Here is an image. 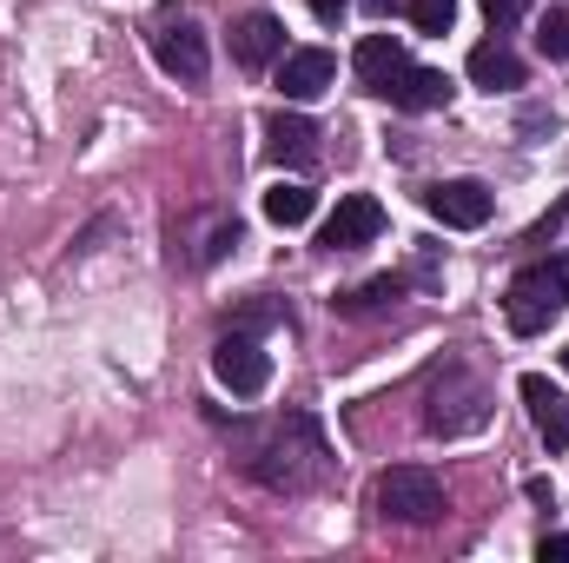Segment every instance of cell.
I'll return each mask as SVG.
<instances>
[{
    "mask_svg": "<svg viewBox=\"0 0 569 563\" xmlns=\"http://www.w3.org/2000/svg\"><path fill=\"white\" fill-rule=\"evenodd\" d=\"M266 146H272V159H291V166H311L318 159V127L305 120V113H272L266 120Z\"/></svg>",
    "mask_w": 569,
    "mask_h": 563,
    "instance_id": "obj_13",
    "label": "cell"
},
{
    "mask_svg": "<svg viewBox=\"0 0 569 563\" xmlns=\"http://www.w3.org/2000/svg\"><path fill=\"white\" fill-rule=\"evenodd\" d=\"M378 511L391 524H437L443 517V484L430 477L425 464H398L378 477Z\"/></svg>",
    "mask_w": 569,
    "mask_h": 563,
    "instance_id": "obj_4",
    "label": "cell"
},
{
    "mask_svg": "<svg viewBox=\"0 0 569 563\" xmlns=\"http://www.w3.org/2000/svg\"><path fill=\"white\" fill-rule=\"evenodd\" d=\"M351 67H358V80H365L371 93H391V87L405 80L411 53H405V40H391V33H365L358 53H351Z\"/></svg>",
    "mask_w": 569,
    "mask_h": 563,
    "instance_id": "obj_10",
    "label": "cell"
},
{
    "mask_svg": "<svg viewBox=\"0 0 569 563\" xmlns=\"http://www.w3.org/2000/svg\"><path fill=\"white\" fill-rule=\"evenodd\" d=\"M152 60L172 73V80H186V87H199L206 73H212V53H206V33L192 27V20H166L159 33H152Z\"/></svg>",
    "mask_w": 569,
    "mask_h": 563,
    "instance_id": "obj_6",
    "label": "cell"
},
{
    "mask_svg": "<svg viewBox=\"0 0 569 563\" xmlns=\"http://www.w3.org/2000/svg\"><path fill=\"white\" fill-rule=\"evenodd\" d=\"M470 80H477L483 93H517V87H523V60H517L503 40H483V47L470 53Z\"/></svg>",
    "mask_w": 569,
    "mask_h": 563,
    "instance_id": "obj_14",
    "label": "cell"
},
{
    "mask_svg": "<svg viewBox=\"0 0 569 563\" xmlns=\"http://www.w3.org/2000/svg\"><path fill=\"white\" fill-rule=\"evenodd\" d=\"M212 378H219L232 398H259V392L272 385V358H266V345H259L252 332H232V338H219V352H212Z\"/></svg>",
    "mask_w": 569,
    "mask_h": 563,
    "instance_id": "obj_5",
    "label": "cell"
},
{
    "mask_svg": "<svg viewBox=\"0 0 569 563\" xmlns=\"http://www.w3.org/2000/svg\"><path fill=\"white\" fill-rule=\"evenodd\" d=\"M405 13H411L418 33H450L457 27V0H405Z\"/></svg>",
    "mask_w": 569,
    "mask_h": 563,
    "instance_id": "obj_18",
    "label": "cell"
},
{
    "mask_svg": "<svg viewBox=\"0 0 569 563\" xmlns=\"http://www.w3.org/2000/svg\"><path fill=\"white\" fill-rule=\"evenodd\" d=\"M523 7H530V0H483V20H490V33L517 27V20H523Z\"/></svg>",
    "mask_w": 569,
    "mask_h": 563,
    "instance_id": "obj_20",
    "label": "cell"
},
{
    "mask_svg": "<svg viewBox=\"0 0 569 563\" xmlns=\"http://www.w3.org/2000/svg\"><path fill=\"white\" fill-rule=\"evenodd\" d=\"M563 372H569V345H563Z\"/></svg>",
    "mask_w": 569,
    "mask_h": 563,
    "instance_id": "obj_23",
    "label": "cell"
},
{
    "mask_svg": "<svg viewBox=\"0 0 569 563\" xmlns=\"http://www.w3.org/2000/svg\"><path fill=\"white\" fill-rule=\"evenodd\" d=\"M385 100H391V107H405V113H430V107H443V100H450V80H443L437 67H418V60H411V67H405V80H398Z\"/></svg>",
    "mask_w": 569,
    "mask_h": 563,
    "instance_id": "obj_15",
    "label": "cell"
},
{
    "mask_svg": "<svg viewBox=\"0 0 569 563\" xmlns=\"http://www.w3.org/2000/svg\"><path fill=\"white\" fill-rule=\"evenodd\" d=\"M331 80H338V53H331V47H284L279 53V93L291 107L318 100Z\"/></svg>",
    "mask_w": 569,
    "mask_h": 563,
    "instance_id": "obj_8",
    "label": "cell"
},
{
    "mask_svg": "<svg viewBox=\"0 0 569 563\" xmlns=\"http://www.w3.org/2000/svg\"><path fill=\"white\" fill-rule=\"evenodd\" d=\"M298 424L305 412H291L266 431V444L252 451V471H259V484H272V491H305V484H318L325 477V464H331V451H325V437H318V424L298 437Z\"/></svg>",
    "mask_w": 569,
    "mask_h": 563,
    "instance_id": "obj_1",
    "label": "cell"
},
{
    "mask_svg": "<svg viewBox=\"0 0 569 563\" xmlns=\"http://www.w3.org/2000/svg\"><path fill=\"white\" fill-rule=\"evenodd\" d=\"M483 418H490V392H483L463 365H450V372L430 385L425 424L437 431V437H463V431H483Z\"/></svg>",
    "mask_w": 569,
    "mask_h": 563,
    "instance_id": "obj_3",
    "label": "cell"
},
{
    "mask_svg": "<svg viewBox=\"0 0 569 563\" xmlns=\"http://www.w3.org/2000/svg\"><path fill=\"white\" fill-rule=\"evenodd\" d=\"M563 305H569V253L530 259V266L510 279V292H503V318H510L517 338L550 332V318H563Z\"/></svg>",
    "mask_w": 569,
    "mask_h": 563,
    "instance_id": "obj_2",
    "label": "cell"
},
{
    "mask_svg": "<svg viewBox=\"0 0 569 563\" xmlns=\"http://www.w3.org/2000/svg\"><path fill=\"white\" fill-rule=\"evenodd\" d=\"M537 557H543V563H550V557L569 563V537H543V544H537Z\"/></svg>",
    "mask_w": 569,
    "mask_h": 563,
    "instance_id": "obj_21",
    "label": "cell"
},
{
    "mask_svg": "<svg viewBox=\"0 0 569 563\" xmlns=\"http://www.w3.org/2000/svg\"><path fill=\"white\" fill-rule=\"evenodd\" d=\"M311 213H318V192L298 186V179H279V186L266 192V219H272V226H305Z\"/></svg>",
    "mask_w": 569,
    "mask_h": 563,
    "instance_id": "obj_16",
    "label": "cell"
},
{
    "mask_svg": "<svg viewBox=\"0 0 569 563\" xmlns=\"http://www.w3.org/2000/svg\"><path fill=\"white\" fill-rule=\"evenodd\" d=\"M425 206H430L437 226H457V233L490 226V186H483V179H443V186L425 192Z\"/></svg>",
    "mask_w": 569,
    "mask_h": 563,
    "instance_id": "obj_9",
    "label": "cell"
},
{
    "mask_svg": "<svg viewBox=\"0 0 569 563\" xmlns=\"http://www.w3.org/2000/svg\"><path fill=\"white\" fill-rule=\"evenodd\" d=\"M523 405H530V418H537V431H543V444L550 451H569V398L550 385V378H523Z\"/></svg>",
    "mask_w": 569,
    "mask_h": 563,
    "instance_id": "obj_12",
    "label": "cell"
},
{
    "mask_svg": "<svg viewBox=\"0 0 569 563\" xmlns=\"http://www.w3.org/2000/svg\"><path fill=\"white\" fill-rule=\"evenodd\" d=\"M311 13H318V20H338V13H345V0H311Z\"/></svg>",
    "mask_w": 569,
    "mask_h": 563,
    "instance_id": "obj_22",
    "label": "cell"
},
{
    "mask_svg": "<svg viewBox=\"0 0 569 563\" xmlns=\"http://www.w3.org/2000/svg\"><path fill=\"white\" fill-rule=\"evenodd\" d=\"M537 47H543L550 60H569V7H543V20H537Z\"/></svg>",
    "mask_w": 569,
    "mask_h": 563,
    "instance_id": "obj_19",
    "label": "cell"
},
{
    "mask_svg": "<svg viewBox=\"0 0 569 563\" xmlns=\"http://www.w3.org/2000/svg\"><path fill=\"white\" fill-rule=\"evenodd\" d=\"M232 47H239V67H279V53H284V20L279 13H246L239 20V33H232Z\"/></svg>",
    "mask_w": 569,
    "mask_h": 563,
    "instance_id": "obj_11",
    "label": "cell"
},
{
    "mask_svg": "<svg viewBox=\"0 0 569 563\" xmlns=\"http://www.w3.org/2000/svg\"><path fill=\"white\" fill-rule=\"evenodd\" d=\"M378 233H385V206H378L371 192H345L338 213L325 219L318 246H325V253H358V246H371Z\"/></svg>",
    "mask_w": 569,
    "mask_h": 563,
    "instance_id": "obj_7",
    "label": "cell"
},
{
    "mask_svg": "<svg viewBox=\"0 0 569 563\" xmlns=\"http://www.w3.org/2000/svg\"><path fill=\"white\" fill-rule=\"evenodd\" d=\"M398 298H405V279H391V273H385V279H365L358 292H345V298H338V312H385V305H398Z\"/></svg>",
    "mask_w": 569,
    "mask_h": 563,
    "instance_id": "obj_17",
    "label": "cell"
}]
</instances>
